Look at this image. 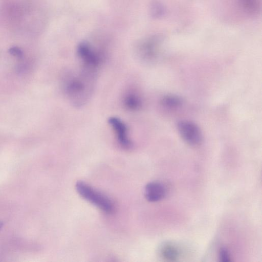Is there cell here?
Wrapping results in <instances>:
<instances>
[{
	"label": "cell",
	"instance_id": "cell-1",
	"mask_svg": "<svg viewBox=\"0 0 262 262\" xmlns=\"http://www.w3.org/2000/svg\"><path fill=\"white\" fill-rule=\"evenodd\" d=\"M97 73L81 68L79 73H69L63 79V89L71 103L76 107L84 105L91 97Z\"/></svg>",
	"mask_w": 262,
	"mask_h": 262
},
{
	"label": "cell",
	"instance_id": "cell-2",
	"mask_svg": "<svg viewBox=\"0 0 262 262\" xmlns=\"http://www.w3.org/2000/svg\"><path fill=\"white\" fill-rule=\"evenodd\" d=\"M76 189L81 197L106 213L113 212L114 207L111 200L83 181L76 184Z\"/></svg>",
	"mask_w": 262,
	"mask_h": 262
},
{
	"label": "cell",
	"instance_id": "cell-3",
	"mask_svg": "<svg viewBox=\"0 0 262 262\" xmlns=\"http://www.w3.org/2000/svg\"><path fill=\"white\" fill-rule=\"evenodd\" d=\"M77 54L81 68L97 73L102 62V56L87 42H81L77 47Z\"/></svg>",
	"mask_w": 262,
	"mask_h": 262
},
{
	"label": "cell",
	"instance_id": "cell-4",
	"mask_svg": "<svg viewBox=\"0 0 262 262\" xmlns=\"http://www.w3.org/2000/svg\"><path fill=\"white\" fill-rule=\"evenodd\" d=\"M179 133L183 140L188 144L196 146L203 140V136L198 126L194 123L187 120L179 121L177 124Z\"/></svg>",
	"mask_w": 262,
	"mask_h": 262
},
{
	"label": "cell",
	"instance_id": "cell-5",
	"mask_svg": "<svg viewBox=\"0 0 262 262\" xmlns=\"http://www.w3.org/2000/svg\"><path fill=\"white\" fill-rule=\"evenodd\" d=\"M108 122L113 129L119 145L124 149L131 148L132 143L128 135L127 127L123 121L118 117H111L108 119Z\"/></svg>",
	"mask_w": 262,
	"mask_h": 262
},
{
	"label": "cell",
	"instance_id": "cell-6",
	"mask_svg": "<svg viewBox=\"0 0 262 262\" xmlns=\"http://www.w3.org/2000/svg\"><path fill=\"white\" fill-rule=\"evenodd\" d=\"M137 56L144 61L150 62L154 61L157 55V43L151 38L142 41L136 48Z\"/></svg>",
	"mask_w": 262,
	"mask_h": 262
},
{
	"label": "cell",
	"instance_id": "cell-7",
	"mask_svg": "<svg viewBox=\"0 0 262 262\" xmlns=\"http://www.w3.org/2000/svg\"><path fill=\"white\" fill-rule=\"evenodd\" d=\"M166 193L164 186L159 182H150L145 187V198L150 202H156L161 200L165 196Z\"/></svg>",
	"mask_w": 262,
	"mask_h": 262
},
{
	"label": "cell",
	"instance_id": "cell-8",
	"mask_svg": "<svg viewBox=\"0 0 262 262\" xmlns=\"http://www.w3.org/2000/svg\"><path fill=\"white\" fill-rule=\"evenodd\" d=\"M159 253L163 259L168 261H176L180 255L178 247L171 243L162 244L160 247Z\"/></svg>",
	"mask_w": 262,
	"mask_h": 262
},
{
	"label": "cell",
	"instance_id": "cell-9",
	"mask_svg": "<svg viewBox=\"0 0 262 262\" xmlns=\"http://www.w3.org/2000/svg\"><path fill=\"white\" fill-rule=\"evenodd\" d=\"M123 103L127 110L135 111L140 108L142 101L140 97L135 92L129 91L123 97Z\"/></svg>",
	"mask_w": 262,
	"mask_h": 262
},
{
	"label": "cell",
	"instance_id": "cell-10",
	"mask_svg": "<svg viewBox=\"0 0 262 262\" xmlns=\"http://www.w3.org/2000/svg\"><path fill=\"white\" fill-rule=\"evenodd\" d=\"M161 103L165 107L176 108L179 107L183 103L182 99L176 95H168L164 96L161 100Z\"/></svg>",
	"mask_w": 262,
	"mask_h": 262
},
{
	"label": "cell",
	"instance_id": "cell-11",
	"mask_svg": "<svg viewBox=\"0 0 262 262\" xmlns=\"http://www.w3.org/2000/svg\"><path fill=\"white\" fill-rule=\"evenodd\" d=\"M241 4L245 11L250 14H256L260 7L259 0H241Z\"/></svg>",
	"mask_w": 262,
	"mask_h": 262
},
{
	"label": "cell",
	"instance_id": "cell-12",
	"mask_svg": "<svg viewBox=\"0 0 262 262\" xmlns=\"http://www.w3.org/2000/svg\"><path fill=\"white\" fill-rule=\"evenodd\" d=\"M219 258L220 260L222 262H229L231 261L230 254L227 249L225 247L220 249Z\"/></svg>",
	"mask_w": 262,
	"mask_h": 262
},
{
	"label": "cell",
	"instance_id": "cell-13",
	"mask_svg": "<svg viewBox=\"0 0 262 262\" xmlns=\"http://www.w3.org/2000/svg\"><path fill=\"white\" fill-rule=\"evenodd\" d=\"M3 223L1 221H0V230L2 229V228L3 227Z\"/></svg>",
	"mask_w": 262,
	"mask_h": 262
}]
</instances>
